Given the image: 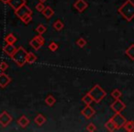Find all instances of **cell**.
<instances>
[{"instance_id": "1", "label": "cell", "mask_w": 134, "mask_h": 132, "mask_svg": "<svg viewBox=\"0 0 134 132\" xmlns=\"http://www.w3.org/2000/svg\"><path fill=\"white\" fill-rule=\"evenodd\" d=\"M118 12L127 21L132 20L134 19V3L131 0H127L126 2L119 8Z\"/></svg>"}, {"instance_id": "2", "label": "cell", "mask_w": 134, "mask_h": 132, "mask_svg": "<svg viewBox=\"0 0 134 132\" xmlns=\"http://www.w3.org/2000/svg\"><path fill=\"white\" fill-rule=\"evenodd\" d=\"M27 55H28V51L20 46L16 50L15 53L11 56V58L18 66L23 67V65L27 62Z\"/></svg>"}, {"instance_id": "3", "label": "cell", "mask_w": 134, "mask_h": 132, "mask_svg": "<svg viewBox=\"0 0 134 132\" xmlns=\"http://www.w3.org/2000/svg\"><path fill=\"white\" fill-rule=\"evenodd\" d=\"M88 93H89V95H91L93 100L96 103H99L107 95L106 91H104L99 84H96Z\"/></svg>"}, {"instance_id": "4", "label": "cell", "mask_w": 134, "mask_h": 132, "mask_svg": "<svg viewBox=\"0 0 134 132\" xmlns=\"http://www.w3.org/2000/svg\"><path fill=\"white\" fill-rule=\"evenodd\" d=\"M15 14L19 19H20L22 20L25 17H27L28 15H32V10L27 6L26 4H24L23 6H21L19 8H18L17 10H15Z\"/></svg>"}, {"instance_id": "5", "label": "cell", "mask_w": 134, "mask_h": 132, "mask_svg": "<svg viewBox=\"0 0 134 132\" xmlns=\"http://www.w3.org/2000/svg\"><path fill=\"white\" fill-rule=\"evenodd\" d=\"M112 121L114 122L115 124V127H116V129H120L124 124L126 123V118L121 115L120 113H116L115 115L112 117Z\"/></svg>"}, {"instance_id": "6", "label": "cell", "mask_w": 134, "mask_h": 132, "mask_svg": "<svg viewBox=\"0 0 134 132\" xmlns=\"http://www.w3.org/2000/svg\"><path fill=\"white\" fill-rule=\"evenodd\" d=\"M110 107H111V109L113 110L115 113H120L121 111H123V110L126 108V105H125L122 101L119 100V99H116L111 104Z\"/></svg>"}, {"instance_id": "7", "label": "cell", "mask_w": 134, "mask_h": 132, "mask_svg": "<svg viewBox=\"0 0 134 132\" xmlns=\"http://www.w3.org/2000/svg\"><path fill=\"white\" fill-rule=\"evenodd\" d=\"M12 120H13L12 117L7 111H4L3 113L0 114V125L2 127H7L8 124L11 123Z\"/></svg>"}, {"instance_id": "8", "label": "cell", "mask_w": 134, "mask_h": 132, "mask_svg": "<svg viewBox=\"0 0 134 132\" xmlns=\"http://www.w3.org/2000/svg\"><path fill=\"white\" fill-rule=\"evenodd\" d=\"M74 7L78 12H83L87 8L88 4L85 0H76V2L74 4Z\"/></svg>"}, {"instance_id": "9", "label": "cell", "mask_w": 134, "mask_h": 132, "mask_svg": "<svg viewBox=\"0 0 134 132\" xmlns=\"http://www.w3.org/2000/svg\"><path fill=\"white\" fill-rule=\"evenodd\" d=\"M95 113H96V111L94 110V108H92L90 106H86V107L81 111V114H82L86 119L91 118V117L95 115Z\"/></svg>"}, {"instance_id": "10", "label": "cell", "mask_w": 134, "mask_h": 132, "mask_svg": "<svg viewBox=\"0 0 134 132\" xmlns=\"http://www.w3.org/2000/svg\"><path fill=\"white\" fill-rule=\"evenodd\" d=\"M10 82H11V78L8 76L6 73H2L0 74V88H5Z\"/></svg>"}, {"instance_id": "11", "label": "cell", "mask_w": 134, "mask_h": 132, "mask_svg": "<svg viewBox=\"0 0 134 132\" xmlns=\"http://www.w3.org/2000/svg\"><path fill=\"white\" fill-rule=\"evenodd\" d=\"M26 4V0H10L8 2V5L13 8L14 10H17L21 6Z\"/></svg>"}, {"instance_id": "12", "label": "cell", "mask_w": 134, "mask_h": 132, "mask_svg": "<svg viewBox=\"0 0 134 132\" xmlns=\"http://www.w3.org/2000/svg\"><path fill=\"white\" fill-rule=\"evenodd\" d=\"M16 50H17V49L14 46V44H8V43H7V45H5V47L3 48V50H4L5 53H6L7 55L10 56V57L15 53Z\"/></svg>"}, {"instance_id": "13", "label": "cell", "mask_w": 134, "mask_h": 132, "mask_svg": "<svg viewBox=\"0 0 134 132\" xmlns=\"http://www.w3.org/2000/svg\"><path fill=\"white\" fill-rule=\"evenodd\" d=\"M41 13H42V15L44 16V18H46L47 19H51V18H52V16L54 15L53 9H52L51 7H46V8L43 9V11L41 12Z\"/></svg>"}, {"instance_id": "14", "label": "cell", "mask_w": 134, "mask_h": 132, "mask_svg": "<svg viewBox=\"0 0 134 132\" xmlns=\"http://www.w3.org/2000/svg\"><path fill=\"white\" fill-rule=\"evenodd\" d=\"M18 124H19L21 128H24L30 124V120H29V118L26 117V116H22V117L18 120Z\"/></svg>"}, {"instance_id": "15", "label": "cell", "mask_w": 134, "mask_h": 132, "mask_svg": "<svg viewBox=\"0 0 134 132\" xmlns=\"http://www.w3.org/2000/svg\"><path fill=\"white\" fill-rule=\"evenodd\" d=\"M45 121H46V118H45L41 114H39V115L34 118V122H35V124L37 125V126H42L45 123Z\"/></svg>"}, {"instance_id": "16", "label": "cell", "mask_w": 134, "mask_h": 132, "mask_svg": "<svg viewBox=\"0 0 134 132\" xmlns=\"http://www.w3.org/2000/svg\"><path fill=\"white\" fill-rule=\"evenodd\" d=\"M123 128H125L126 131H129V132H133L134 131V121H126V123L124 124Z\"/></svg>"}, {"instance_id": "17", "label": "cell", "mask_w": 134, "mask_h": 132, "mask_svg": "<svg viewBox=\"0 0 134 132\" xmlns=\"http://www.w3.org/2000/svg\"><path fill=\"white\" fill-rule=\"evenodd\" d=\"M5 41L8 44H14V43L17 41V38L13 35V33H9L8 35L6 36L5 38Z\"/></svg>"}, {"instance_id": "18", "label": "cell", "mask_w": 134, "mask_h": 132, "mask_svg": "<svg viewBox=\"0 0 134 132\" xmlns=\"http://www.w3.org/2000/svg\"><path fill=\"white\" fill-rule=\"evenodd\" d=\"M82 101L86 104V106H90V104H92V102H93L94 100H93V98H92L91 95H89V93H87L83 96Z\"/></svg>"}, {"instance_id": "19", "label": "cell", "mask_w": 134, "mask_h": 132, "mask_svg": "<svg viewBox=\"0 0 134 132\" xmlns=\"http://www.w3.org/2000/svg\"><path fill=\"white\" fill-rule=\"evenodd\" d=\"M30 46H31L32 48H33L34 50H40V49H41V47L42 46V45H41V43H40L39 41L35 39V38H33V39L30 41Z\"/></svg>"}, {"instance_id": "20", "label": "cell", "mask_w": 134, "mask_h": 132, "mask_svg": "<svg viewBox=\"0 0 134 132\" xmlns=\"http://www.w3.org/2000/svg\"><path fill=\"white\" fill-rule=\"evenodd\" d=\"M45 103H46V104L48 105L49 106H52L56 103V99L54 98L53 95H49L48 96L45 98Z\"/></svg>"}, {"instance_id": "21", "label": "cell", "mask_w": 134, "mask_h": 132, "mask_svg": "<svg viewBox=\"0 0 134 132\" xmlns=\"http://www.w3.org/2000/svg\"><path fill=\"white\" fill-rule=\"evenodd\" d=\"M37 61V56L35 55L32 52H28V55H27V62L28 63H34Z\"/></svg>"}, {"instance_id": "22", "label": "cell", "mask_w": 134, "mask_h": 132, "mask_svg": "<svg viewBox=\"0 0 134 132\" xmlns=\"http://www.w3.org/2000/svg\"><path fill=\"white\" fill-rule=\"evenodd\" d=\"M126 54L132 60V61H134V44H131L128 49H127Z\"/></svg>"}, {"instance_id": "23", "label": "cell", "mask_w": 134, "mask_h": 132, "mask_svg": "<svg viewBox=\"0 0 134 132\" xmlns=\"http://www.w3.org/2000/svg\"><path fill=\"white\" fill-rule=\"evenodd\" d=\"M53 28H55L57 31H60V30H62L64 28V24L63 23V21H61L60 19H57V20L53 23Z\"/></svg>"}, {"instance_id": "24", "label": "cell", "mask_w": 134, "mask_h": 132, "mask_svg": "<svg viewBox=\"0 0 134 132\" xmlns=\"http://www.w3.org/2000/svg\"><path fill=\"white\" fill-rule=\"evenodd\" d=\"M105 127L107 128V129L109 130V131H114L116 129V127L114 122L112 121V119H109L108 121H107L106 124H105Z\"/></svg>"}, {"instance_id": "25", "label": "cell", "mask_w": 134, "mask_h": 132, "mask_svg": "<svg viewBox=\"0 0 134 132\" xmlns=\"http://www.w3.org/2000/svg\"><path fill=\"white\" fill-rule=\"evenodd\" d=\"M121 95H122V93L119 89H114L111 92V96L114 97L115 99H119L121 97Z\"/></svg>"}, {"instance_id": "26", "label": "cell", "mask_w": 134, "mask_h": 132, "mask_svg": "<svg viewBox=\"0 0 134 132\" xmlns=\"http://www.w3.org/2000/svg\"><path fill=\"white\" fill-rule=\"evenodd\" d=\"M47 30V28L45 26H43V25H39V26L36 28V31L38 32V34H40V35H42L43 33H45Z\"/></svg>"}, {"instance_id": "27", "label": "cell", "mask_w": 134, "mask_h": 132, "mask_svg": "<svg viewBox=\"0 0 134 132\" xmlns=\"http://www.w3.org/2000/svg\"><path fill=\"white\" fill-rule=\"evenodd\" d=\"M76 45L78 47H80V48H84V47L86 45V41L84 39V38H79V39L76 41Z\"/></svg>"}, {"instance_id": "28", "label": "cell", "mask_w": 134, "mask_h": 132, "mask_svg": "<svg viewBox=\"0 0 134 132\" xmlns=\"http://www.w3.org/2000/svg\"><path fill=\"white\" fill-rule=\"evenodd\" d=\"M58 48H59V45L56 42H51L50 44H49V50H50L51 51H56V50H58Z\"/></svg>"}, {"instance_id": "29", "label": "cell", "mask_w": 134, "mask_h": 132, "mask_svg": "<svg viewBox=\"0 0 134 132\" xmlns=\"http://www.w3.org/2000/svg\"><path fill=\"white\" fill-rule=\"evenodd\" d=\"M35 8H36V10H37L38 12H42L43 9L45 8V7H44V5H43V3L40 2V3H38V4L36 5Z\"/></svg>"}, {"instance_id": "30", "label": "cell", "mask_w": 134, "mask_h": 132, "mask_svg": "<svg viewBox=\"0 0 134 132\" xmlns=\"http://www.w3.org/2000/svg\"><path fill=\"white\" fill-rule=\"evenodd\" d=\"M86 130L90 132L96 131V130H97V127H96L93 123H89V124L87 125V127H86Z\"/></svg>"}, {"instance_id": "31", "label": "cell", "mask_w": 134, "mask_h": 132, "mask_svg": "<svg viewBox=\"0 0 134 132\" xmlns=\"http://www.w3.org/2000/svg\"><path fill=\"white\" fill-rule=\"evenodd\" d=\"M8 63H7L6 61H2V62L0 63V70H1L2 72L7 71V70H8Z\"/></svg>"}, {"instance_id": "32", "label": "cell", "mask_w": 134, "mask_h": 132, "mask_svg": "<svg viewBox=\"0 0 134 132\" xmlns=\"http://www.w3.org/2000/svg\"><path fill=\"white\" fill-rule=\"evenodd\" d=\"M31 20H32V16L31 15H28L27 17H25L24 19H22V21L26 25H28L29 23H30V21H31Z\"/></svg>"}, {"instance_id": "33", "label": "cell", "mask_w": 134, "mask_h": 132, "mask_svg": "<svg viewBox=\"0 0 134 132\" xmlns=\"http://www.w3.org/2000/svg\"><path fill=\"white\" fill-rule=\"evenodd\" d=\"M34 38H35V39H37V41H39V42L41 43V45H43V44H44V42H45V39H44V38H43L41 35H40V34H39V35H38V36H36V37H34Z\"/></svg>"}, {"instance_id": "34", "label": "cell", "mask_w": 134, "mask_h": 132, "mask_svg": "<svg viewBox=\"0 0 134 132\" xmlns=\"http://www.w3.org/2000/svg\"><path fill=\"white\" fill-rule=\"evenodd\" d=\"M3 3H5V4H8V2H9L10 0H1Z\"/></svg>"}, {"instance_id": "35", "label": "cell", "mask_w": 134, "mask_h": 132, "mask_svg": "<svg viewBox=\"0 0 134 132\" xmlns=\"http://www.w3.org/2000/svg\"><path fill=\"white\" fill-rule=\"evenodd\" d=\"M40 2H41V3H44V2H46L47 0H39Z\"/></svg>"}]
</instances>
